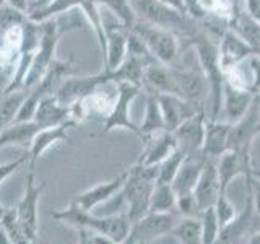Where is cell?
<instances>
[{
  "label": "cell",
  "mask_w": 260,
  "mask_h": 244,
  "mask_svg": "<svg viewBox=\"0 0 260 244\" xmlns=\"http://www.w3.org/2000/svg\"><path fill=\"white\" fill-rule=\"evenodd\" d=\"M51 217L57 222L77 228V230H88L91 233L104 234L119 244L125 242L130 234V228H132V223L128 222L125 214L98 217L93 215L91 211L80 208L73 200L67 208L51 211Z\"/></svg>",
  "instance_id": "cell-1"
},
{
  "label": "cell",
  "mask_w": 260,
  "mask_h": 244,
  "mask_svg": "<svg viewBox=\"0 0 260 244\" xmlns=\"http://www.w3.org/2000/svg\"><path fill=\"white\" fill-rule=\"evenodd\" d=\"M158 171L159 165L143 166L137 163L135 166L128 168V177L122 187V195L127 203L125 215L132 225L150 211V200L156 186Z\"/></svg>",
  "instance_id": "cell-2"
},
{
  "label": "cell",
  "mask_w": 260,
  "mask_h": 244,
  "mask_svg": "<svg viewBox=\"0 0 260 244\" xmlns=\"http://www.w3.org/2000/svg\"><path fill=\"white\" fill-rule=\"evenodd\" d=\"M132 7L140 21L169 29L177 36L193 39L202 31L189 15L174 10L161 0H132Z\"/></svg>",
  "instance_id": "cell-3"
},
{
  "label": "cell",
  "mask_w": 260,
  "mask_h": 244,
  "mask_svg": "<svg viewBox=\"0 0 260 244\" xmlns=\"http://www.w3.org/2000/svg\"><path fill=\"white\" fill-rule=\"evenodd\" d=\"M190 46L197 52L200 70L203 73V77L207 78V83L210 88V101H211V111H213V117L211 119H216L218 112L221 111L223 85H224V75L218 54V43L210 39L207 33L200 31L193 39H190Z\"/></svg>",
  "instance_id": "cell-4"
},
{
  "label": "cell",
  "mask_w": 260,
  "mask_h": 244,
  "mask_svg": "<svg viewBox=\"0 0 260 244\" xmlns=\"http://www.w3.org/2000/svg\"><path fill=\"white\" fill-rule=\"evenodd\" d=\"M241 10L233 0H185V12L202 26L203 33H213L218 38L231 28L234 16Z\"/></svg>",
  "instance_id": "cell-5"
},
{
  "label": "cell",
  "mask_w": 260,
  "mask_h": 244,
  "mask_svg": "<svg viewBox=\"0 0 260 244\" xmlns=\"http://www.w3.org/2000/svg\"><path fill=\"white\" fill-rule=\"evenodd\" d=\"M142 38L145 46L154 57V60L162 65H174L179 57V39L177 35L169 29L158 28L145 21L137 20L134 28L130 29Z\"/></svg>",
  "instance_id": "cell-6"
},
{
  "label": "cell",
  "mask_w": 260,
  "mask_h": 244,
  "mask_svg": "<svg viewBox=\"0 0 260 244\" xmlns=\"http://www.w3.org/2000/svg\"><path fill=\"white\" fill-rule=\"evenodd\" d=\"M140 89H142L140 86H137L134 83H127V81L116 83V100H114L111 112L106 116L103 130L100 134L101 137L108 135L116 129H125L128 132L135 134L138 138H142L140 129L134 124L132 116H130V106L135 101V98L140 95Z\"/></svg>",
  "instance_id": "cell-7"
},
{
  "label": "cell",
  "mask_w": 260,
  "mask_h": 244,
  "mask_svg": "<svg viewBox=\"0 0 260 244\" xmlns=\"http://www.w3.org/2000/svg\"><path fill=\"white\" fill-rule=\"evenodd\" d=\"M177 222L179 220L173 211H166V214L148 211L145 217L132 225L130 234L124 244H146L165 234H171Z\"/></svg>",
  "instance_id": "cell-8"
},
{
  "label": "cell",
  "mask_w": 260,
  "mask_h": 244,
  "mask_svg": "<svg viewBox=\"0 0 260 244\" xmlns=\"http://www.w3.org/2000/svg\"><path fill=\"white\" fill-rule=\"evenodd\" d=\"M44 186V182L36 184L35 169H29L26 176V186H24V194L20 203L16 205V214H18L21 228L28 241L31 242H38V205Z\"/></svg>",
  "instance_id": "cell-9"
},
{
  "label": "cell",
  "mask_w": 260,
  "mask_h": 244,
  "mask_svg": "<svg viewBox=\"0 0 260 244\" xmlns=\"http://www.w3.org/2000/svg\"><path fill=\"white\" fill-rule=\"evenodd\" d=\"M169 69L176 81L177 96L184 98L185 101L192 103L197 109L203 111V103L210 96V88L202 70L176 67V65H169Z\"/></svg>",
  "instance_id": "cell-10"
},
{
  "label": "cell",
  "mask_w": 260,
  "mask_h": 244,
  "mask_svg": "<svg viewBox=\"0 0 260 244\" xmlns=\"http://www.w3.org/2000/svg\"><path fill=\"white\" fill-rule=\"evenodd\" d=\"M103 85H108V78H106L104 72L89 77H69L55 92V98L60 104L70 108L75 103L91 96Z\"/></svg>",
  "instance_id": "cell-11"
},
{
  "label": "cell",
  "mask_w": 260,
  "mask_h": 244,
  "mask_svg": "<svg viewBox=\"0 0 260 244\" xmlns=\"http://www.w3.org/2000/svg\"><path fill=\"white\" fill-rule=\"evenodd\" d=\"M216 169L223 192L228 191L233 179H236L238 176L249 177L255 174L254 166H252L250 150H228L218 158Z\"/></svg>",
  "instance_id": "cell-12"
},
{
  "label": "cell",
  "mask_w": 260,
  "mask_h": 244,
  "mask_svg": "<svg viewBox=\"0 0 260 244\" xmlns=\"http://www.w3.org/2000/svg\"><path fill=\"white\" fill-rule=\"evenodd\" d=\"M104 28H106V52L103 55L104 59L103 72H114L127 59L128 29L122 23L104 24Z\"/></svg>",
  "instance_id": "cell-13"
},
{
  "label": "cell",
  "mask_w": 260,
  "mask_h": 244,
  "mask_svg": "<svg viewBox=\"0 0 260 244\" xmlns=\"http://www.w3.org/2000/svg\"><path fill=\"white\" fill-rule=\"evenodd\" d=\"M218 54L221 69L226 70L238 65L254 55V49L249 46V43L241 35H238L234 29H226L221 36L218 38Z\"/></svg>",
  "instance_id": "cell-14"
},
{
  "label": "cell",
  "mask_w": 260,
  "mask_h": 244,
  "mask_svg": "<svg viewBox=\"0 0 260 244\" xmlns=\"http://www.w3.org/2000/svg\"><path fill=\"white\" fill-rule=\"evenodd\" d=\"M205 127H207L205 111L195 112L192 117L184 120L173 132L179 148H182L189 155L202 151L203 140H205Z\"/></svg>",
  "instance_id": "cell-15"
},
{
  "label": "cell",
  "mask_w": 260,
  "mask_h": 244,
  "mask_svg": "<svg viewBox=\"0 0 260 244\" xmlns=\"http://www.w3.org/2000/svg\"><path fill=\"white\" fill-rule=\"evenodd\" d=\"M158 103L161 108L162 119H165L166 130L174 132V130L182 124L184 120L192 117L195 112H199L202 109H197L192 103L185 101L184 98L171 93H158Z\"/></svg>",
  "instance_id": "cell-16"
},
{
  "label": "cell",
  "mask_w": 260,
  "mask_h": 244,
  "mask_svg": "<svg viewBox=\"0 0 260 244\" xmlns=\"http://www.w3.org/2000/svg\"><path fill=\"white\" fill-rule=\"evenodd\" d=\"M127 177H128V169L122 171L119 176H116L108 182H101L98 186H93L91 189L81 192L80 195H77V197L73 199V202H75L80 208H83L86 211H91L93 208L101 205V203H106L108 200H111L117 192H120L125 181H127Z\"/></svg>",
  "instance_id": "cell-17"
},
{
  "label": "cell",
  "mask_w": 260,
  "mask_h": 244,
  "mask_svg": "<svg viewBox=\"0 0 260 244\" xmlns=\"http://www.w3.org/2000/svg\"><path fill=\"white\" fill-rule=\"evenodd\" d=\"M77 122L75 120H69L67 124L62 126H55V127H47V129H41L39 132L32 137L31 145L28 148V163H29V169H35L36 161L44 151H47L52 145L59 143V142H67L69 140V129L75 127Z\"/></svg>",
  "instance_id": "cell-18"
},
{
  "label": "cell",
  "mask_w": 260,
  "mask_h": 244,
  "mask_svg": "<svg viewBox=\"0 0 260 244\" xmlns=\"http://www.w3.org/2000/svg\"><path fill=\"white\" fill-rule=\"evenodd\" d=\"M219 192H221V184H219L216 163L213 160H207L199 177V182L193 189V195L197 199L200 210L203 211L210 207H215Z\"/></svg>",
  "instance_id": "cell-19"
},
{
  "label": "cell",
  "mask_w": 260,
  "mask_h": 244,
  "mask_svg": "<svg viewBox=\"0 0 260 244\" xmlns=\"http://www.w3.org/2000/svg\"><path fill=\"white\" fill-rule=\"evenodd\" d=\"M231 124L230 122H219L216 119H207L205 127V140L202 146V157L207 160H218L223 153L230 150L228 142H230Z\"/></svg>",
  "instance_id": "cell-20"
},
{
  "label": "cell",
  "mask_w": 260,
  "mask_h": 244,
  "mask_svg": "<svg viewBox=\"0 0 260 244\" xmlns=\"http://www.w3.org/2000/svg\"><path fill=\"white\" fill-rule=\"evenodd\" d=\"M69 120H73L72 108L60 104L57 101L55 95H46L41 98L35 119H32V122H36L39 129L62 126V124H67Z\"/></svg>",
  "instance_id": "cell-21"
},
{
  "label": "cell",
  "mask_w": 260,
  "mask_h": 244,
  "mask_svg": "<svg viewBox=\"0 0 260 244\" xmlns=\"http://www.w3.org/2000/svg\"><path fill=\"white\" fill-rule=\"evenodd\" d=\"M145 143V151L142 153L140 160H138V163L143 166H156L179 148L174 134L169 132V130L159 132L158 137H148Z\"/></svg>",
  "instance_id": "cell-22"
},
{
  "label": "cell",
  "mask_w": 260,
  "mask_h": 244,
  "mask_svg": "<svg viewBox=\"0 0 260 244\" xmlns=\"http://www.w3.org/2000/svg\"><path fill=\"white\" fill-rule=\"evenodd\" d=\"M254 93L249 92V89H241V88H234L231 85H228L224 81L223 85V100L221 106L224 111V116L230 124L238 122L244 114H246L252 103H254Z\"/></svg>",
  "instance_id": "cell-23"
},
{
  "label": "cell",
  "mask_w": 260,
  "mask_h": 244,
  "mask_svg": "<svg viewBox=\"0 0 260 244\" xmlns=\"http://www.w3.org/2000/svg\"><path fill=\"white\" fill-rule=\"evenodd\" d=\"M254 203H252V195L247 191V199L244 203V208L241 214H238L231 223H228L224 228H221L218 236L216 244H236L244 234H247L250 226L254 225V217H255Z\"/></svg>",
  "instance_id": "cell-24"
},
{
  "label": "cell",
  "mask_w": 260,
  "mask_h": 244,
  "mask_svg": "<svg viewBox=\"0 0 260 244\" xmlns=\"http://www.w3.org/2000/svg\"><path fill=\"white\" fill-rule=\"evenodd\" d=\"M205 157H200V158H195L193 155H189L184 163L179 168L176 177L173 179V189L176 192V195H184V194H189L193 192L195 186L199 182V177L202 174V169L205 166Z\"/></svg>",
  "instance_id": "cell-25"
},
{
  "label": "cell",
  "mask_w": 260,
  "mask_h": 244,
  "mask_svg": "<svg viewBox=\"0 0 260 244\" xmlns=\"http://www.w3.org/2000/svg\"><path fill=\"white\" fill-rule=\"evenodd\" d=\"M143 88L150 93H171L177 95L176 81L173 78L169 65H162L159 62H151L145 67Z\"/></svg>",
  "instance_id": "cell-26"
},
{
  "label": "cell",
  "mask_w": 260,
  "mask_h": 244,
  "mask_svg": "<svg viewBox=\"0 0 260 244\" xmlns=\"http://www.w3.org/2000/svg\"><path fill=\"white\" fill-rule=\"evenodd\" d=\"M73 64L70 60H60V59H55L49 69L46 70L44 77L41 78L39 83L35 86V89L46 96V95H55V92L59 89V86L63 83L65 80L69 77L73 75Z\"/></svg>",
  "instance_id": "cell-27"
},
{
  "label": "cell",
  "mask_w": 260,
  "mask_h": 244,
  "mask_svg": "<svg viewBox=\"0 0 260 244\" xmlns=\"http://www.w3.org/2000/svg\"><path fill=\"white\" fill-rule=\"evenodd\" d=\"M146 65H148V62L138 59V57L127 55V59L122 62L119 69H116L114 72H104V75L108 78V83L116 85V83H122V81H127V83H134L142 88Z\"/></svg>",
  "instance_id": "cell-28"
},
{
  "label": "cell",
  "mask_w": 260,
  "mask_h": 244,
  "mask_svg": "<svg viewBox=\"0 0 260 244\" xmlns=\"http://www.w3.org/2000/svg\"><path fill=\"white\" fill-rule=\"evenodd\" d=\"M138 129H140L143 142L148 137H151L154 134H159V132H165V130H166L165 119H162L156 93H150L148 92V98H146V108H145V117H143L142 126Z\"/></svg>",
  "instance_id": "cell-29"
},
{
  "label": "cell",
  "mask_w": 260,
  "mask_h": 244,
  "mask_svg": "<svg viewBox=\"0 0 260 244\" xmlns=\"http://www.w3.org/2000/svg\"><path fill=\"white\" fill-rule=\"evenodd\" d=\"M80 12L83 13V16L88 20V23L91 24V28L94 29V35L98 39V44L104 55L106 52V28H104V18L100 13V5L96 0H80Z\"/></svg>",
  "instance_id": "cell-30"
},
{
  "label": "cell",
  "mask_w": 260,
  "mask_h": 244,
  "mask_svg": "<svg viewBox=\"0 0 260 244\" xmlns=\"http://www.w3.org/2000/svg\"><path fill=\"white\" fill-rule=\"evenodd\" d=\"M171 234L181 244H203L200 218H182L173 228Z\"/></svg>",
  "instance_id": "cell-31"
},
{
  "label": "cell",
  "mask_w": 260,
  "mask_h": 244,
  "mask_svg": "<svg viewBox=\"0 0 260 244\" xmlns=\"http://www.w3.org/2000/svg\"><path fill=\"white\" fill-rule=\"evenodd\" d=\"M177 195L171 184H156L151 194L150 200V211L154 214H166L176 208Z\"/></svg>",
  "instance_id": "cell-32"
},
{
  "label": "cell",
  "mask_w": 260,
  "mask_h": 244,
  "mask_svg": "<svg viewBox=\"0 0 260 244\" xmlns=\"http://www.w3.org/2000/svg\"><path fill=\"white\" fill-rule=\"evenodd\" d=\"M96 2H98V5L108 7L109 10L117 16L119 23L124 24L128 31L134 28V24L138 20L130 0H96Z\"/></svg>",
  "instance_id": "cell-33"
},
{
  "label": "cell",
  "mask_w": 260,
  "mask_h": 244,
  "mask_svg": "<svg viewBox=\"0 0 260 244\" xmlns=\"http://www.w3.org/2000/svg\"><path fill=\"white\" fill-rule=\"evenodd\" d=\"M189 157V153L184 151L182 148H177L173 155L159 163V171H158V179H156V184H171L173 179L176 177L179 168L184 163V160Z\"/></svg>",
  "instance_id": "cell-34"
},
{
  "label": "cell",
  "mask_w": 260,
  "mask_h": 244,
  "mask_svg": "<svg viewBox=\"0 0 260 244\" xmlns=\"http://www.w3.org/2000/svg\"><path fill=\"white\" fill-rule=\"evenodd\" d=\"M0 226H2L4 230L7 231L12 244H18V242H23V241H28L26 234H24L23 228H21L20 220H18L16 208H5L4 215L0 217Z\"/></svg>",
  "instance_id": "cell-35"
},
{
  "label": "cell",
  "mask_w": 260,
  "mask_h": 244,
  "mask_svg": "<svg viewBox=\"0 0 260 244\" xmlns=\"http://www.w3.org/2000/svg\"><path fill=\"white\" fill-rule=\"evenodd\" d=\"M200 223H202L203 244H216L219 231H221V225H219V222H218V217L215 214L213 207H210V208L202 211Z\"/></svg>",
  "instance_id": "cell-36"
},
{
  "label": "cell",
  "mask_w": 260,
  "mask_h": 244,
  "mask_svg": "<svg viewBox=\"0 0 260 244\" xmlns=\"http://www.w3.org/2000/svg\"><path fill=\"white\" fill-rule=\"evenodd\" d=\"M41 98H43V95H41L38 89H35V88L29 89L26 98H24L23 104L20 106L18 112H16V117L13 122H31L32 119H35V114H36Z\"/></svg>",
  "instance_id": "cell-37"
},
{
  "label": "cell",
  "mask_w": 260,
  "mask_h": 244,
  "mask_svg": "<svg viewBox=\"0 0 260 244\" xmlns=\"http://www.w3.org/2000/svg\"><path fill=\"white\" fill-rule=\"evenodd\" d=\"M213 208H215V214L218 217V222L221 225V228H224L228 223H231L233 220L238 217V208H236L234 203L228 199L226 192H223V191L219 192Z\"/></svg>",
  "instance_id": "cell-38"
},
{
  "label": "cell",
  "mask_w": 260,
  "mask_h": 244,
  "mask_svg": "<svg viewBox=\"0 0 260 244\" xmlns=\"http://www.w3.org/2000/svg\"><path fill=\"white\" fill-rule=\"evenodd\" d=\"M176 208L179 211V215L182 218H200L202 210L197 203L193 192L184 194V195H177V202H176Z\"/></svg>",
  "instance_id": "cell-39"
},
{
  "label": "cell",
  "mask_w": 260,
  "mask_h": 244,
  "mask_svg": "<svg viewBox=\"0 0 260 244\" xmlns=\"http://www.w3.org/2000/svg\"><path fill=\"white\" fill-rule=\"evenodd\" d=\"M28 20V16L15 10L10 5H4L0 8V33L7 31V29H12L16 26H21V24Z\"/></svg>",
  "instance_id": "cell-40"
},
{
  "label": "cell",
  "mask_w": 260,
  "mask_h": 244,
  "mask_svg": "<svg viewBox=\"0 0 260 244\" xmlns=\"http://www.w3.org/2000/svg\"><path fill=\"white\" fill-rule=\"evenodd\" d=\"M26 161H28V155L24 153L23 157H20V158H16V160H13L10 163H4V165H0V186H2L13 173H16L18 168L21 165H24Z\"/></svg>",
  "instance_id": "cell-41"
},
{
  "label": "cell",
  "mask_w": 260,
  "mask_h": 244,
  "mask_svg": "<svg viewBox=\"0 0 260 244\" xmlns=\"http://www.w3.org/2000/svg\"><path fill=\"white\" fill-rule=\"evenodd\" d=\"M247 179V191L252 195V203H254V210L257 217H260V179L255 177V174H252Z\"/></svg>",
  "instance_id": "cell-42"
},
{
  "label": "cell",
  "mask_w": 260,
  "mask_h": 244,
  "mask_svg": "<svg viewBox=\"0 0 260 244\" xmlns=\"http://www.w3.org/2000/svg\"><path fill=\"white\" fill-rule=\"evenodd\" d=\"M246 12L257 23H260V0H246Z\"/></svg>",
  "instance_id": "cell-43"
},
{
  "label": "cell",
  "mask_w": 260,
  "mask_h": 244,
  "mask_svg": "<svg viewBox=\"0 0 260 244\" xmlns=\"http://www.w3.org/2000/svg\"><path fill=\"white\" fill-rule=\"evenodd\" d=\"M7 5H10L15 10H18L28 16V5H29L28 0H7Z\"/></svg>",
  "instance_id": "cell-44"
},
{
  "label": "cell",
  "mask_w": 260,
  "mask_h": 244,
  "mask_svg": "<svg viewBox=\"0 0 260 244\" xmlns=\"http://www.w3.org/2000/svg\"><path fill=\"white\" fill-rule=\"evenodd\" d=\"M161 2L169 5L171 8H174V10H177V12L187 13L185 12V0H161Z\"/></svg>",
  "instance_id": "cell-45"
},
{
  "label": "cell",
  "mask_w": 260,
  "mask_h": 244,
  "mask_svg": "<svg viewBox=\"0 0 260 244\" xmlns=\"http://www.w3.org/2000/svg\"><path fill=\"white\" fill-rule=\"evenodd\" d=\"M91 244H119V242H116L114 239L108 238V236H104V234L94 233V234H91Z\"/></svg>",
  "instance_id": "cell-46"
},
{
  "label": "cell",
  "mask_w": 260,
  "mask_h": 244,
  "mask_svg": "<svg viewBox=\"0 0 260 244\" xmlns=\"http://www.w3.org/2000/svg\"><path fill=\"white\" fill-rule=\"evenodd\" d=\"M78 234H80L78 244H91V234H89L88 230H78Z\"/></svg>",
  "instance_id": "cell-47"
},
{
  "label": "cell",
  "mask_w": 260,
  "mask_h": 244,
  "mask_svg": "<svg viewBox=\"0 0 260 244\" xmlns=\"http://www.w3.org/2000/svg\"><path fill=\"white\" fill-rule=\"evenodd\" d=\"M0 244H12V241H10V238H8L7 231L4 230L2 226H0Z\"/></svg>",
  "instance_id": "cell-48"
},
{
  "label": "cell",
  "mask_w": 260,
  "mask_h": 244,
  "mask_svg": "<svg viewBox=\"0 0 260 244\" xmlns=\"http://www.w3.org/2000/svg\"><path fill=\"white\" fill-rule=\"evenodd\" d=\"M246 244H260V231H257V233L252 234Z\"/></svg>",
  "instance_id": "cell-49"
},
{
  "label": "cell",
  "mask_w": 260,
  "mask_h": 244,
  "mask_svg": "<svg viewBox=\"0 0 260 244\" xmlns=\"http://www.w3.org/2000/svg\"><path fill=\"white\" fill-rule=\"evenodd\" d=\"M4 211H5V207L2 205V203H0V217H2V215H4Z\"/></svg>",
  "instance_id": "cell-50"
},
{
  "label": "cell",
  "mask_w": 260,
  "mask_h": 244,
  "mask_svg": "<svg viewBox=\"0 0 260 244\" xmlns=\"http://www.w3.org/2000/svg\"><path fill=\"white\" fill-rule=\"evenodd\" d=\"M4 5H7V0H0V8H2Z\"/></svg>",
  "instance_id": "cell-51"
},
{
  "label": "cell",
  "mask_w": 260,
  "mask_h": 244,
  "mask_svg": "<svg viewBox=\"0 0 260 244\" xmlns=\"http://www.w3.org/2000/svg\"><path fill=\"white\" fill-rule=\"evenodd\" d=\"M233 2H234V5H236V7H239V2H238V0H233Z\"/></svg>",
  "instance_id": "cell-52"
},
{
  "label": "cell",
  "mask_w": 260,
  "mask_h": 244,
  "mask_svg": "<svg viewBox=\"0 0 260 244\" xmlns=\"http://www.w3.org/2000/svg\"><path fill=\"white\" fill-rule=\"evenodd\" d=\"M32 244H38V242H32Z\"/></svg>",
  "instance_id": "cell-53"
},
{
  "label": "cell",
  "mask_w": 260,
  "mask_h": 244,
  "mask_svg": "<svg viewBox=\"0 0 260 244\" xmlns=\"http://www.w3.org/2000/svg\"><path fill=\"white\" fill-rule=\"evenodd\" d=\"M130 2H132V0H130Z\"/></svg>",
  "instance_id": "cell-54"
}]
</instances>
